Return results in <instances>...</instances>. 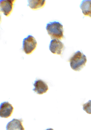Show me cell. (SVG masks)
I'll return each instance as SVG.
<instances>
[{
  "label": "cell",
  "mask_w": 91,
  "mask_h": 130,
  "mask_svg": "<svg viewBox=\"0 0 91 130\" xmlns=\"http://www.w3.org/2000/svg\"><path fill=\"white\" fill-rule=\"evenodd\" d=\"M69 61L73 70L79 72L85 66L87 59L85 55L78 51L70 58Z\"/></svg>",
  "instance_id": "1"
},
{
  "label": "cell",
  "mask_w": 91,
  "mask_h": 130,
  "mask_svg": "<svg viewBox=\"0 0 91 130\" xmlns=\"http://www.w3.org/2000/svg\"><path fill=\"white\" fill-rule=\"evenodd\" d=\"M46 29L52 39H61L64 38L63 26L60 22H49L47 25Z\"/></svg>",
  "instance_id": "2"
},
{
  "label": "cell",
  "mask_w": 91,
  "mask_h": 130,
  "mask_svg": "<svg viewBox=\"0 0 91 130\" xmlns=\"http://www.w3.org/2000/svg\"><path fill=\"white\" fill-rule=\"evenodd\" d=\"M37 43L34 37L29 35L23 41L22 49L27 55L32 53L37 47Z\"/></svg>",
  "instance_id": "3"
},
{
  "label": "cell",
  "mask_w": 91,
  "mask_h": 130,
  "mask_svg": "<svg viewBox=\"0 0 91 130\" xmlns=\"http://www.w3.org/2000/svg\"><path fill=\"white\" fill-rule=\"evenodd\" d=\"M49 48L52 53L60 55L64 50L65 47L64 44L59 40L54 39L51 41Z\"/></svg>",
  "instance_id": "4"
},
{
  "label": "cell",
  "mask_w": 91,
  "mask_h": 130,
  "mask_svg": "<svg viewBox=\"0 0 91 130\" xmlns=\"http://www.w3.org/2000/svg\"><path fill=\"white\" fill-rule=\"evenodd\" d=\"M14 109L13 107L8 102H3L2 103L0 106V117L6 118L10 117Z\"/></svg>",
  "instance_id": "5"
},
{
  "label": "cell",
  "mask_w": 91,
  "mask_h": 130,
  "mask_svg": "<svg viewBox=\"0 0 91 130\" xmlns=\"http://www.w3.org/2000/svg\"><path fill=\"white\" fill-rule=\"evenodd\" d=\"M15 1L13 0H1L0 1L1 11L5 15L8 17L10 14Z\"/></svg>",
  "instance_id": "6"
},
{
  "label": "cell",
  "mask_w": 91,
  "mask_h": 130,
  "mask_svg": "<svg viewBox=\"0 0 91 130\" xmlns=\"http://www.w3.org/2000/svg\"><path fill=\"white\" fill-rule=\"evenodd\" d=\"M34 88L33 90L36 94L42 95L46 93L49 90L48 87L46 83L42 80H37L33 84Z\"/></svg>",
  "instance_id": "7"
},
{
  "label": "cell",
  "mask_w": 91,
  "mask_h": 130,
  "mask_svg": "<svg viewBox=\"0 0 91 130\" xmlns=\"http://www.w3.org/2000/svg\"><path fill=\"white\" fill-rule=\"evenodd\" d=\"M23 122L22 119H13L7 124L6 130H25L22 125Z\"/></svg>",
  "instance_id": "8"
},
{
  "label": "cell",
  "mask_w": 91,
  "mask_h": 130,
  "mask_svg": "<svg viewBox=\"0 0 91 130\" xmlns=\"http://www.w3.org/2000/svg\"><path fill=\"white\" fill-rule=\"evenodd\" d=\"M80 7L85 16L91 17V0H84L81 2Z\"/></svg>",
  "instance_id": "9"
},
{
  "label": "cell",
  "mask_w": 91,
  "mask_h": 130,
  "mask_svg": "<svg viewBox=\"0 0 91 130\" xmlns=\"http://www.w3.org/2000/svg\"><path fill=\"white\" fill-rule=\"evenodd\" d=\"M27 6L33 10H37L44 7L46 2L45 1H28Z\"/></svg>",
  "instance_id": "10"
},
{
  "label": "cell",
  "mask_w": 91,
  "mask_h": 130,
  "mask_svg": "<svg viewBox=\"0 0 91 130\" xmlns=\"http://www.w3.org/2000/svg\"><path fill=\"white\" fill-rule=\"evenodd\" d=\"M83 109L88 114H91V100H89L83 105Z\"/></svg>",
  "instance_id": "11"
},
{
  "label": "cell",
  "mask_w": 91,
  "mask_h": 130,
  "mask_svg": "<svg viewBox=\"0 0 91 130\" xmlns=\"http://www.w3.org/2000/svg\"><path fill=\"white\" fill-rule=\"evenodd\" d=\"M45 130H54V129L52 128H50L47 129Z\"/></svg>",
  "instance_id": "12"
}]
</instances>
